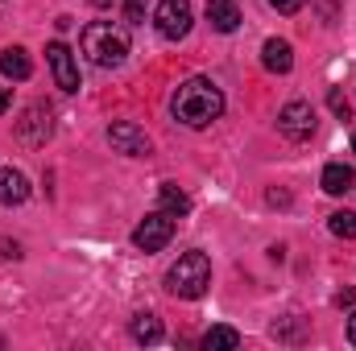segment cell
Here are the masks:
<instances>
[{
  "label": "cell",
  "instance_id": "cell-1",
  "mask_svg": "<svg viewBox=\"0 0 356 351\" xmlns=\"http://www.w3.org/2000/svg\"><path fill=\"white\" fill-rule=\"evenodd\" d=\"M170 112H175V120H182L186 128H207L224 112V91L216 87L211 79L195 75V79L178 83L175 99H170Z\"/></svg>",
  "mask_w": 356,
  "mask_h": 351
},
{
  "label": "cell",
  "instance_id": "cell-2",
  "mask_svg": "<svg viewBox=\"0 0 356 351\" xmlns=\"http://www.w3.org/2000/svg\"><path fill=\"white\" fill-rule=\"evenodd\" d=\"M79 46L95 67L112 71L129 58V29L124 25H112V21H91L88 29L79 33Z\"/></svg>",
  "mask_w": 356,
  "mask_h": 351
},
{
  "label": "cell",
  "instance_id": "cell-3",
  "mask_svg": "<svg viewBox=\"0 0 356 351\" xmlns=\"http://www.w3.org/2000/svg\"><path fill=\"white\" fill-rule=\"evenodd\" d=\"M207 285H211V261H207V252H182L170 264V273H166V289L175 298H186V302L203 298Z\"/></svg>",
  "mask_w": 356,
  "mask_h": 351
},
{
  "label": "cell",
  "instance_id": "cell-4",
  "mask_svg": "<svg viewBox=\"0 0 356 351\" xmlns=\"http://www.w3.org/2000/svg\"><path fill=\"white\" fill-rule=\"evenodd\" d=\"M277 132H282L286 141H294V145L311 141V137H315V108L302 103V99H290V103L277 112Z\"/></svg>",
  "mask_w": 356,
  "mask_h": 351
},
{
  "label": "cell",
  "instance_id": "cell-5",
  "mask_svg": "<svg viewBox=\"0 0 356 351\" xmlns=\"http://www.w3.org/2000/svg\"><path fill=\"white\" fill-rule=\"evenodd\" d=\"M170 236H175V215H166V211H154L133 228V244L141 252H162L170 244Z\"/></svg>",
  "mask_w": 356,
  "mask_h": 351
},
{
  "label": "cell",
  "instance_id": "cell-6",
  "mask_svg": "<svg viewBox=\"0 0 356 351\" xmlns=\"http://www.w3.org/2000/svg\"><path fill=\"white\" fill-rule=\"evenodd\" d=\"M191 21H195L191 0H162L158 12H154V25H158V33H162L166 42L186 37V33H191Z\"/></svg>",
  "mask_w": 356,
  "mask_h": 351
},
{
  "label": "cell",
  "instance_id": "cell-7",
  "mask_svg": "<svg viewBox=\"0 0 356 351\" xmlns=\"http://www.w3.org/2000/svg\"><path fill=\"white\" fill-rule=\"evenodd\" d=\"M50 132H54L50 108H46V103H29V108L21 112V120H17V141L29 145V149H38V145L50 141Z\"/></svg>",
  "mask_w": 356,
  "mask_h": 351
},
{
  "label": "cell",
  "instance_id": "cell-8",
  "mask_svg": "<svg viewBox=\"0 0 356 351\" xmlns=\"http://www.w3.org/2000/svg\"><path fill=\"white\" fill-rule=\"evenodd\" d=\"M46 62H50V75H54V83H58V87H63V91H79V67H75L71 46L50 42V46H46Z\"/></svg>",
  "mask_w": 356,
  "mask_h": 351
},
{
  "label": "cell",
  "instance_id": "cell-9",
  "mask_svg": "<svg viewBox=\"0 0 356 351\" xmlns=\"http://www.w3.org/2000/svg\"><path fill=\"white\" fill-rule=\"evenodd\" d=\"M108 141H112L116 153H129V157H145V153H149V137H145V128H137L133 120H116V124L108 128Z\"/></svg>",
  "mask_w": 356,
  "mask_h": 351
},
{
  "label": "cell",
  "instance_id": "cell-10",
  "mask_svg": "<svg viewBox=\"0 0 356 351\" xmlns=\"http://www.w3.org/2000/svg\"><path fill=\"white\" fill-rule=\"evenodd\" d=\"M25 198H29V178L21 170H13V166H4L0 170V203L4 207H21Z\"/></svg>",
  "mask_w": 356,
  "mask_h": 351
},
{
  "label": "cell",
  "instance_id": "cell-11",
  "mask_svg": "<svg viewBox=\"0 0 356 351\" xmlns=\"http://www.w3.org/2000/svg\"><path fill=\"white\" fill-rule=\"evenodd\" d=\"M261 62H266V71H273V75H290V67H294V50H290V42L269 37L266 46H261Z\"/></svg>",
  "mask_w": 356,
  "mask_h": 351
},
{
  "label": "cell",
  "instance_id": "cell-12",
  "mask_svg": "<svg viewBox=\"0 0 356 351\" xmlns=\"http://www.w3.org/2000/svg\"><path fill=\"white\" fill-rule=\"evenodd\" d=\"M207 21L220 33H232L241 25V4L236 0H207Z\"/></svg>",
  "mask_w": 356,
  "mask_h": 351
},
{
  "label": "cell",
  "instance_id": "cell-13",
  "mask_svg": "<svg viewBox=\"0 0 356 351\" xmlns=\"http://www.w3.org/2000/svg\"><path fill=\"white\" fill-rule=\"evenodd\" d=\"M319 182H323V190H327V194H348V190L356 186V170H353V166H344V162H332V166L323 170Z\"/></svg>",
  "mask_w": 356,
  "mask_h": 351
},
{
  "label": "cell",
  "instance_id": "cell-14",
  "mask_svg": "<svg viewBox=\"0 0 356 351\" xmlns=\"http://www.w3.org/2000/svg\"><path fill=\"white\" fill-rule=\"evenodd\" d=\"M0 75H8V79H29V75H33V62H29V54H25L21 46H8V50H0Z\"/></svg>",
  "mask_w": 356,
  "mask_h": 351
},
{
  "label": "cell",
  "instance_id": "cell-15",
  "mask_svg": "<svg viewBox=\"0 0 356 351\" xmlns=\"http://www.w3.org/2000/svg\"><path fill=\"white\" fill-rule=\"evenodd\" d=\"M203 348H207V351H232V348H241V331H232V327H211V331L203 335Z\"/></svg>",
  "mask_w": 356,
  "mask_h": 351
},
{
  "label": "cell",
  "instance_id": "cell-16",
  "mask_svg": "<svg viewBox=\"0 0 356 351\" xmlns=\"http://www.w3.org/2000/svg\"><path fill=\"white\" fill-rule=\"evenodd\" d=\"M129 331H133V339H137V343H158V339H162V323H158L154 314H137Z\"/></svg>",
  "mask_w": 356,
  "mask_h": 351
},
{
  "label": "cell",
  "instance_id": "cell-17",
  "mask_svg": "<svg viewBox=\"0 0 356 351\" xmlns=\"http://www.w3.org/2000/svg\"><path fill=\"white\" fill-rule=\"evenodd\" d=\"M158 198H162V211H166V215H175V219L191 211V198H186L178 186H162V190H158Z\"/></svg>",
  "mask_w": 356,
  "mask_h": 351
},
{
  "label": "cell",
  "instance_id": "cell-18",
  "mask_svg": "<svg viewBox=\"0 0 356 351\" xmlns=\"http://www.w3.org/2000/svg\"><path fill=\"white\" fill-rule=\"evenodd\" d=\"M327 228H332L340 240H356V215L353 211H336V215L327 219Z\"/></svg>",
  "mask_w": 356,
  "mask_h": 351
},
{
  "label": "cell",
  "instance_id": "cell-19",
  "mask_svg": "<svg viewBox=\"0 0 356 351\" xmlns=\"http://www.w3.org/2000/svg\"><path fill=\"white\" fill-rule=\"evenodd\" d=\"M145 4H149V0H124V21H129V25H141V21H145Z\"/></svg>",
  "mask_w": 356,
  "mask_h": 351
},
{
  "label": "cell",
  "instance_id": "cell-20",
  "mask_svg": "<svg viewBox=\"0 0 356 351\" xmlns=\"http://www.w3.org/2000/svg\"><path fill=\"white\" fill-rule=\"evenodd\" d=\"M269 4H273L277 12H286V17H290V12H298V8H302L307 0H269Z\"/></svg>",
  "mask_w": 356,
  "mask_h": 351
},
{
  "label": "cell",
  "instance_id": "cell-21",
  "mask_svg": "<svg viewBox=\"0 0 356 351\" xmlns=\"http://www.w3.org/2000/svg\"><path fill=\"white\" fill-rule=\"evenodd\" d=\"M332 108H336V112H340V116H348V99H344V95H340V91H332Z\"/></svg>",
  "mask_w": 356,
  "mask_h": 351
},
{
  "label": "cell",
  "instance_id": "cell-22",
  "mask_svg": "<svg viewBox=\"0 0 356 351\" xmlns=\"http://www.w3.org/2000/svg\"><path fill=\"white\" fill-rule=\"evenodd\" d=\"M0 257H21V252H17V244H8V240H0Z\"/></svg>",
  "mask_w": 356,
  "mask_h": 351
},
{
  "label": "cell",
  "instance_id": "cell-23",
  "mask_svg": "<svg viewBox=\"0 0 356 351\" xmlns=\"http://www.w3.org/2000/svg\"><path fill=\"white\" fill-rule=\"evenodd\" d=\"M348 343H353V348H356V314H353V318H348Z\"/></svg>",
  "mask_w": 356,
  "mask_h": 351
},
{
  "label": "cell",
  "instance_id": "cell-24",
  "mask_svg": "<svg viewBox=\"0 0 356 351\" xmlns=\"http://www.w3.org/2000/svg\"><path fill=\"white\" fill-rule=\"evenodd\" d=\"M4 112H8V91L0 87V116H4Z\"/></svg>",
  "mask_w": 356,
  "mask_h": 351
},
{
  "label": "cell",
  "instance_id": "cell-25",
  "mask_svg": "<svg viewBox=\"0 0 356 351\" xmlns=\"http://www.w3.org/2000/svg\"><path fill=\"white\" fill-rule=\"evenodd\" d=\"M353 153H356V137H353Z\"/></svg>",
  "mask_w": 356,
  "mask_h": 351
}]
</instances>
